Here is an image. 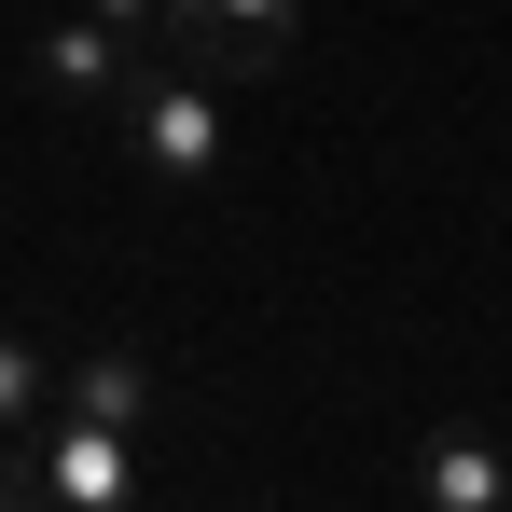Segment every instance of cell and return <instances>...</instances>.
<instances>
[{
  "mask_svg": "<svg viewBox=\"0 0 512 512\" xmlns=\"http://www.w3.org/2000/svg\"><path fill=\"white\" fill-rule=\"evenodd\" d=\"M0 499H14V512H125V499H139V429L42 416L28 443H0Z\"/></svg>",
  "mask_w": 512,
  "mask_h": 512,
  "instance_id": "6da1fadb",
  "label": "cell"
},
{
  "mask_svg": "<svg viewBox=\"0 0 512 512\" xmlns=\"http://www.w3.org/2000/svg\"><path fill=\"white\" fill-rule=\"evenodd\" d=\"M111 125H125V153L167 180V194L222 180V153H236L222 84H208V70H180V56H139V70H125V97H111Z\"/></svg>",
  "mask_w": 512,
  "mask_h": 512,
  "instance_id": "7a4b0ae2",
  "label": "cell"
},
{
  "mask_svg": "<svg viewBox=\"0 0 512 512\" xmlns=\"http://www.w3.org/2000/svg\"><path fill=\"white\" fill-rule=\"evenodd\" d=\"M291 42H305V0H180L167 14V56L208 84H277Z\"/></svg>",
  "mask_w": 512,
  "mask_h": 512,
  "instance_id": "3957f363",
  "label": "cell"
},
{
  "mask_svg": "<svg viewBox=\"0 0 512 512\" xmlns=\"http://www.w3.org/2000/svg\"><path fill=\"white\" fill-rule=\"evenodd\" d=\"M139 56H153V42H125V28L84 0V14H42V42H28V84H42V97H70V111H111Z\"/></svg>",
  "mask_w": 512,
  "mask_h": 512,
  "instance_id": "277c9868",
  "label": "cell"
},
{
  "mask_svg": "<svg viewBox=\"0 0 512 512\" xmlns=\"http://www.w3.org/2000/svg\"><path fill=\"white\" fill-rule=\"evenodd\" d=\"M56 416L139 429V416H153V360H139V346H84V360H56Z\"/></svg>",
  "mask_w": 512,
  "mask_h": 512,
  "instance_id": "5b68a950",
  "label": "cell"
},
{
  "mask_svg": "<svg viewBox=\"0 0 512 512\" xmlns=\"http://www.w3.org/2000/svg\"><path fill=\"white\" fill-rule=\"evenodd\" d=\"M416 499H429V512H499V499H512V457L471 443V429H443V443L416 457Z\"/></svg>",
  "mask_w": 512,
  "mask_h": 512,
  "instance_id": "8992f818",
  "label": "cell"
},
{
  "mask_svg": "<svg viewBox=\"0 0 512 512\" xmlns=\"http://www.w3.org/2000/svg\"><path fill=\"white\" fill-rule=\"evenodd\" d=\"M42 416H56V360H42L28 333H0V443H28Z\"/></svg>",
  "mask_w": 512,
  "mask_h": 512,
  "instance_id": "52a82bcc",
  "label": "cell"
},
{
  "mask_svg": "<svg viewBox=\"0 0 512 512\" xmlns=\"http://www.w3.org/2000/svg\"><path fill=\"white\" fill-rule=\"evenodd\" d=\"M97 14H111L125 42H153V56H167V14H180V0H97Z\"/></svg>",
  "mask_w": 512,
  "mask_h": 512,
  "instance_id": "ba28073f",
  "label": "cell"
}]
</instances>
